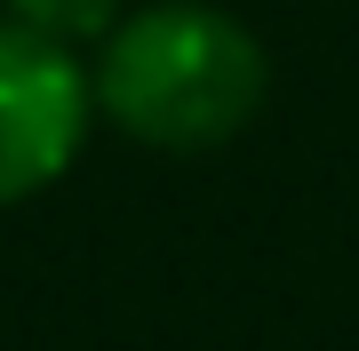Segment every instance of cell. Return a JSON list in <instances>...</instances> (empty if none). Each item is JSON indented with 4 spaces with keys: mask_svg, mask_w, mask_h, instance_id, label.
<instances>
[{
    "mask_svg": "<svg viewBox=\"0 0 359 351\" xmlns=\"http://www.w3.org/2000/svg\"><path fill=\"white\" fill-rule=\"evenodd\" d=\"M264 48L240 16L208 0H152L104 32L96 56V112L120 120L136 144L208 152L231 144L264 104Z\"/></svg>",
    "mask_w": 359,
    "mask_h": 351,
    "instance_id": "obj_1",
    "label": "cell"
},
{
    "mask_svg": "<svg viewBox=\"0 0 359 351\" xmlns=\"http://www.w3.org/2000/svg\"><path fill=\"white\" fill-rule=\"evenodd\" d=\"M96 112V80L65 40L0 16V208L48 192L80 160Z\"/></svg>",
    "mask_w": 359,
    "mask_h": 351,
    "instance_id": "obj_2",
    "label": "cell"
},
{
    "mask_svg": "<svg viewBox=\"0 0 359 351\" xmlns=\"http://www.w3.org/2000/svg\"><path fill=\"white\" fill-rule=\"evenodd\" d=\"M8 16L32 25V32H48V40H65V48H80V40L112 32L128 16V0H8Z\"/></svg>",
    "mask_w": 359,
    "mask_h": 351,
    "instance_id": "obj_3",
    "label": "cell"
}]
</instances>
